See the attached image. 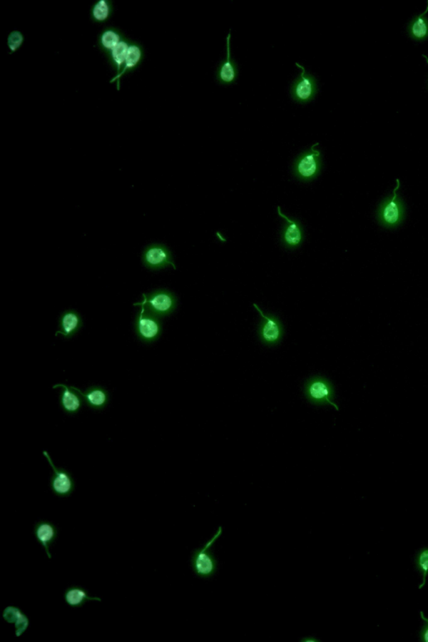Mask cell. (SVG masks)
<instances>
[{
  "mask_svg": "<svg viewBox=\"0 0 428 642\" xmlns=\"http://www.w3.org/2000/svg\"><path fill=\"white\" fill-rule=\"evenodd\" d=\"M222 533L223 528L220 526L211 539H209L203 546L193 549L190 558V566L194 575L197 577L210 579L218 573V559L213 554L212 547L221 537Z\"/></svg>",
  "mask_w": 428,
  "mask_h": 642,
  "instance_id": "obj_1",
  "label": "cell"
},
{
  "mask_svg": "<svg viewBox=\"0 0 428 642\" xmlns=\"http://www.w3.org/2000/svg\"><path fill=\"white\" fill-rule=\"evenodd\" d=\"M319 143L311 146L295 158L293 166L294 176L301 182H311L317 178L322 169V153L316 149Z\"/></svg>",
  "mask_w": 428,
  "mask_h": 642,
  "instance_id": "obj_2",
  "label": "cell"
},
{
  "mask_svg": "<svg viewBox=\"0 0 428 642\" xmlns=\"http://www.w3.org/2000/svg\"><path fill=\"white\" fill-rule=\"evenodd\" d=\"M399 188L400 181L397 179V187L394 189L393 196L384 199L378 207L377 220L384 228H396L405 220L406 207L404 202L398 196Z\"/></svg>",
  "mask_w": 428,
  "mask_h": 642,
  "instance_id": "obj_3",
  "label": "cell"
},
{
  "mask_svg": "<svg viewBox=\"0 0 428 642\" xmlns=\"http://www.w3.org/2000/svg\"><path fill=\"white\" fill-rule=\"evenodd\" d=\"M143 300L134 306H143L149 312L158 318L171 315L177 309L178 299L173 292L165 289L156 290L143 295Z\"/></svg>",
  "mask_w": 428,
  "mask_h": 642,
  "instance_id": "obj_4",
  "label": "cell"
},
{
  "mask_svg": "<svg viewBox=\"0 0 428 642\" xmlns=\"http://www.w3.org/2000/svg\"><path fill=\"white\" fill-rule=\"evenodd\" d=\"M43 456L50 464L53 474L49 480V487L51 493L58 498H70L76 490V482L74 477L69 470L65 468L56 467L47 451L43 452Z\"/></svg>",
  "mask_w": 428,
  "mask_h": 642,
  "instance_id": "obj_5",
  "label": "cell"
},
{
  "mask_svg": "<svg viewBox=\"0 0 428 642\" xmlns=\"http://www.w3.org/2000/svg\"><path fill=\"white\" fill-rule=\"evenodd\" d=\"M139 307L134 321L135 333L142 342H156L163 333V324L160 318L149 312L143 306Z\"/></svg>",
  "mask_w": 428,
  "mask_h": 642,
  "instance_id": "obj_6",
  "label": "cell"
},
{
  "mask_svg": "<svg viewBox=\"0 0 428 642\" xmlns=\"http://www.w3.org/2000/svg\"><path fill=\"white\" fill-rule=\"evenodd\" d=\"M295 66L300 68L301 73L300 77L291 85V98L300 104L309 103L318 93V81L313 75L306 71L303 66L299 63H295Z\"/></svg>",
  "mask_w": 428,
  "mask_h": 642,
  "instance_id": "obj_7",
  "label": "cell"
},
{
  "mask_svg": "<svg viewBox=\"0 0 428 642\" xmlns=\"http://www.w3.org/2000/svg\"><path fill=\"white\" fill-rule=\"evenodd\" d=\"M142 261L143 265L151 270H160L168 266L176 270L171 251L163 244H152L146 247Z\"/></svg>",
  "mask_w": 428,
  "mask_h": 642,
  "instance_id": "obj_8",
  "label": "cell"
},
{
  "mask_svg": "<svg viewBox=\"0 0 428 642\" xmlns=\"http://www.w3.org/2000/svg\"><path fill=\"white\" fill-rule=\"evenodd\" d=\"M305 396L310 402L315 404L333 406L339 411V407L332 402L334 397V388L327 379L315 377L311 379L305 387Z\"/></svg>",
  "mask_w": 428,
  "mask_h": 642,
  "instance_id": "obj_9",
  "label": "cell"
},
{
  "mask_svg": "<svg viewBox=\"0 0 428 642\" xmlns=\"http://www.w3.org/2000/svg\"><path fill=\"white\" fill-rule=\"evenodd\" d=\"M254 306L263 318L260 327V337L262 342L269 345L280 342L284 335L283 325L280 320L275 315H265L256 304Z\"/></svg>",
  "mask_w": 428,
  "mask_h": 642,
  "instance_id": "obj_10",
  "label": "cell"
},
{
  "mask_svg": "<svg viewBox=\"0 0 428 642\" xmlns=\"http://www.w3.org/2000/svg\"><path fill=\"white\" fill-rule=\"evenodd\" d=\"M34 538L45 549L48 559L52 558L51 549L59 538V529L50 520H39L34 524Z\"/></svg>",
  "mask_w": 428,
  "mask_h": 642,
  "instance_id": "obj_11",
  "label": "cell"
},
{
  "mask_svg": "<svg viewBox=\"0 0 428 642\" xmlns=\"http://www.w3.org/2000/svg\"><path fill=\"white\" fill-rule=\"evenodd\" d=\"M226 59L218 64L216 70V80L222 86H230L237 81L240 69L238 63L231 56V30L226 37Z\"/></svg>",
  "mask_w": 428,
  "mask_h": 642,
  "instance_id": "obj_12",
  "label": "cell"
},
{
  "mask_svg": "<svg viewBox=\"0 0 428 642\" xmlns=\"http://www.w3.org/2000/svg\"><path fill=\"white\" fill-rule=\"evenodd\" d=\"M83 327V320L79 312L75 310H67L63 312L58 320V330L56 332V337H64L70 339L75 337L79 333L81 329Z\"/></svg>",
  "mask_w": 428,
  "mask_h": 642,
  "instance_id": "obj_13",
  "label": "cell"
},
{
  "mask_svg": "<svg viewBox=\"0 0 428 642\" xmlns=\"http://www.w3.org/2000/svg\"><path fill=\"white\" fill-rule=\"evenodd\" d=\"M277 211H278L279 215L286 221L283 231L281 233L282 245L288 248V249H295L303 241V228L297 220H292V218L285 216L281 212L280 207H278Z\"/></svg>",
  "mask_w": 428,
  "mask_h": 642,
  "instance_id": "obj_14",
  "label": "cell"
},
{
  "mask_svg": "<svg viewBox=\"0 0 428 642\" xmlns=\"http://www.w3.org/2000/svg\"><path fill=\"white\" fill-rule=\"evenodd\" d=\"M144 59V47L143 46V45H141L139 42L133 41L129 47L128 57H126L123 70H121L118 75L115 76L113 79L110 81V83H115V82H116V87H118V90L119 91L120 81L121 78H123L125 75L129 74V73L133 72L137 70L138 68H139L140 66L142 65Z\"/></svg>",
  "mask_w": 428,
  "mask_h": 642,
  "instance_id": "obj_15",
  "label": "cell"
},
{
  "mask_svg": "<svg viewBox=\"0 0 428 642\" xmlns=\"http://www.w3.org/2000/svg\"><path fill=\"white\" fill-rule=\"evenodd\" d=\"M61 389L59 403L63 412L67 415L77 414L84 405L83 399L81 397L72 386H66V384H56L53 389Z\"/></svg>",
  "mask_w": 428,
  "mask_h": 642,
  "instance_id": "obj_16",
  "label": "cell"
},
{
  "mask_svg": "<svg viewBox=\"0 0 428 642\" xmlns=\"http://www.w3.org/2000/svg\"><path fill=\"white\" fill-rule=\"evenodd\" d=\"M72 387L80 394L85 404L92 410H103L109 404V392L103 387L92 386L86 388V390H81L80 388L76 387Z\"/></svg>",
  "mask_w": 428,
  "mask_h": 642,
  "instance_id": "obj_17",
  "label": "cell"
},
{
  "mask_svg": "<svg viewBox=\"0 0 428 642\" xmlns=\"http://www.w3.org/2000/svg\"><path fill=\"white\" fill-rule=\"evenodd\" d=\"M63 600L71 609H81L86 603L91 601L101 602V598L92 596L86 588L81 586H71L63 593Z\"/></svg>",
  "mask_w": 428,
  "mask_h": 642,
  "instance_id": "obj_18",
  "label": "cell"
},
{
  "mask_svg": "<svg viewBox=\"0 0 428 642\" xmlns=\"http://www.w3.org/2000/svg\"><path fill=\"white\" fill-rule=\"evenodd\" d=\"M126 36L118 27H106L97 37V46L106 56Z\"/></svg>",
  "mask_w": 428,
  "mask_h": 642,
  "instance_id": "obj_19",
  "label": "cell"
},
{
  "mask_svg": "<svg viewBox=\"0 0 428 642\" xmlns=\"http://www.w3.org/2000/svg\"><path fill=\"white\" fill-rule=\"evenodd\" d=\"M3 618L7 623L14 624L16 635L19 637L26 633L30 626V619L21 608L9 606L3 611Z\"/></svg>",
  "mask_w": 428,
  "mask_h": 642,
  "instance_id": "obj_20",
  "label": "cell"
},
{
  "mask_svg": "<svg viewBox=\"0 0 428 642\" xmlns=\"http://www.w3.org/2000/svg\"><path fill=\"white\" fill-rule=\"evenodd\" d=\"M131 42H133V40H131L128 36H126L123 40L106 56L110 66L115 71L116 76L118 75L121 70H123L126 57H128V53Z\"/></svg>",
  "mask_w": 428,
  "mask_h": 642,
  "instance_id": "obj_21",
  "label": "cell"
},
{
  "mask_svg": "<svg viewBox=\"0 0 428 642\" xmlns=\"http://www.w3.org/2000/svg\"><path fill=\"white\" fill-rule=\"evenodd\" d=\"M428 0L426 11L412 18L407 26V33L412 40L424 41L428 39Z\"/></svg>",
  "mask_w": 428,
  "mask_h": 642,
  "instance_id": "obj_22",
  "label": "cell"
},
{
  "mask_svg": "<svg viewBox=\"0 0 428 642\" xmlns=\"http://www.w3.org/2000/svg\"><path fill=\"white\" fill-rule=\"evenodd\" d=\"M114 4L111 0H97L90 9L91 21L95 24H104L113 17Z\"/></svg>",
  "mask_w": 428,
  "mask_h": 642,
  "instance_id": "obj_23",
  "label": "cell"
},
{
  "mask_svg": "<svg viewBox=\"0 0 428 642\" xmlns=\"http://www.w3.org/2000/svg\"><path fill=\"white\" fill-rule=\"evenodd\" d=\"M415 565L417 570L422 576V583L419 586V590H422L426 585V579L428 576V548L422 549L417 553L415 559Z\"/></svg>",
  "mask_w": 428,
  "mask_h": 642,
  "instance_id": "obj_24",
  "label": "cell"
},
{
  "mask_svg": "<svg viewBox=\"0 0 428 642\" xmlns=\"http://www.w3.org/2000/svg\"><path fill=\"white\" fill-rule=\"evenodd\" d=\"M24 41L22 32L14 31L9 34L7 38V45L11 53H16L19 48H21Z\"/></svg>",
  "mask_w": 428,
  "mask_h": 642,
  "instance_id": "obj_25",
  "label": "cell"
},
{
  "mask_svg": "<svg viewBox=\"0 0 428 642\" xmlns=\"http://www.w3.org/2000/svg\"><path fill=\"white\" fill-rule=\"evenodd\" d=\"M420 616L423 622H424V625H423L422 629L420 631L419 638L422 642H428V618L425 617L424 613L422 611L420 612Z\"/></svg>",
  "mask_w": 428,
  "mask_h": 642,
  "instance_id": "obj_26",
  "label": "cell"
},
{
  "mask_svg": "<svg viewBox=\"0 0 428 642\" xmlns=\"http://www.w3.org/2000/svg\"><path fill=\"white\" fill-rule=\"evenodd\" d=\"M422 57L424 58V59L426 60V62H427V64H428V57H427V56H425V55H422Z\"/></svg>",
  "mask_w": 428,
  "mask_h": 642,
  "instance_id": "obj_27",
  "label": "cell"
}]
</instances>
